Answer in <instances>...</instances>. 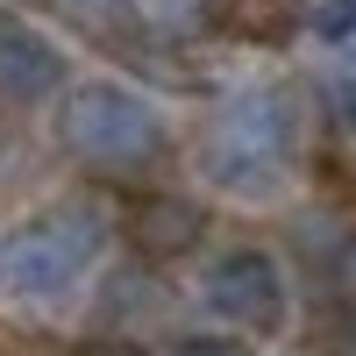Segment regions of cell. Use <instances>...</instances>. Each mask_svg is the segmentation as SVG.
<instances>
[{
    "instance_id": "obj_9",
    "label": "cell",
    "mask_w": 356,
    "mask_h": 356,
    "mask_svg": "<svg viewBox=\"0 0 356 356\" xmlns=\"http://www.w3.org/2000/svg\"><path fill=\"white\" fill-rule=\"evenodd\" d=\"M300 29L321 50H349L356 43V0H300Z\"/></svg>"
},
{
    "instance_id": "obj_1",
    "label": "cell",
    "mask_w": 356,
    "mask_h": 356,
    "mask_svg": "<svg viewBox=\"0 0 356 356\" xmlns=\"http://www.w3.org/2000/svg\"><path fill=\"white\" fill-rule=\"evenodd\" d=\"M292 150H300V114L271 86H243L228 93L214 129L200 136V178L228 200H271L292 178Z\"/></svg>"
},
{
    "instance_id": "obj_13",
    "label": "cell",
    "mask_w": 356,
    "mask_h": 356,
    "mask_svg": "<svg viewBox=\"0 0 356 356\" xmlns=\"http://www.w3.org/2000/svg\"><path fill=\"white\" fill-rule=\"evenodd\" d=\"M43 8H65V0H43Z\"/></svg>"
},
{
    "instance_id": "obj_2",
    "label": "cell",
    "mask_w": 356,
    "mask_h": 356,
    "mask_svg": "<svg viewBox=\"0 0 356 356\" xmlns=\"http://www.w3.org/2000/svg\"><path fill=\"white\" fill-rule=\"evenodd\" d=\"M100 250H107V214H93L86 200L43 207L22 228H8V243H0V292L29 314L65 307L86 285V271L100 264Z\"/></svg>"
},
{
    "instance_id": "obj_8",
    "label": "cell",
    "mask_w": 356,
    "mask_h": 356,
    "mask_svg": "<svg viewBox=\"0 0 356 356\" xmlns=\"http://www.w3.org/2000/svg\"><path fill=\"white\" fill-rule=\"evenodd\" d=\"M221 22L243 43H278L300 29V0H221Z\"/></svg>"
},
{
    "instance_id": "obj_10",
    "label": "cell",
    "mask_w": 356,
    "mask_h": 356,
    "mask_svg": "<svg viewBox=\"0 0 356 356\" xmlns=\"http://www.w3.org/2000/svg\"><path fill=\"white\" fill-rule=\"evenodd\" d=\"M321 100H328V122H335L342 136H356V43L335 50L328 79H321Z\"/></svg>"
},
{
    "instance_id": "obj_12",
    "label": "cell",
    "mask_w": 356,
    "mask_h": 356,
    "mask_svg": "<svg viewBox=\"0 0 356 356\" xmlns=\"http://www.w3.org/2000/svg\"><path fill=\"white\" fill-rule=\"evenodd\" d=\"M86 356H143V349H136V342H93Z\"/></svg>"
},
{
    "instance_id": "obj_11",
    "label": "cell",
    "mask_w": 356,
    "mask_h": 356,
    "mask_svg": "<svg viewBox=\"0 0 356 356\" xmlns=\"http://www.w3.org/2000/svg\"><path fill=\"white\" fill-rule=\"evenodd\" d=\"M171 356H243V342H228V335H193V342H178Z\"/></svg>"
},
{
    "instance_id": "obj_4",
    "label": "cell",
    "mask_w": 356,
    "mask_h": 356,
    "mask_svg": "<svg viewBox=\"0 0 356 356\" xmlns=\"http://www.w3.org/2000/svg\"><path fill=\"white\" fill-rule=\"evenodd\" d=\"M200 307L243 335H271L285 321V271L264 250H221L200 278Z\"/></svg>"
},
{
    "instance_id": "obj_5",
    "label": "cell",
    "mask_w": 356,
    "mask_h": 356,
    "mask_svg": "<svg viewBox=\"0 0 356 356\" xmlns=\"http://www.w3.org/2000/svg\"><path fill=\"white\" fill-rule=\"evenodd\" d=\"M50 93H65V50H57L43 29L0 15V100L36 107Z\"/></svg>"
},
{
    "instance_id": "obj_6",
    "label": "cell",
    "mask_w": 356,
    "mask_h": 356,
    "mask_svg": "<svg viewBox=\"0 0 356 356\" xmlns=\"http://www.w3.org/2000/svg\"><path fill=\"white\" fill-rule=\"evenodd\" d=\"M200 235H207V214H200L193 200H178V193H143V200L129 207V243L150 257V264L186 257Z\"/></svg>"
},
{
    "instance_id": "obj_7",
    "label": "cell",
    "mask_w": 356,
    "mask_h": 356,
    "mask_svg": "<svg viewBox=\"0 0 356 356\" xmlns=\"http://www.w3.org/2000/svg\"><path fill=\"white\" fill-rule=\"evenodd\" d=\"M221 22V0H136V29L150 43H200L207 29Z\"/></svg>"
},
{
    "instance_id": "obj_3",
    "label": "cell",
    "mask_w": 356,
    "mask_h": 356,
    "mask_svg": "<svg viewBox=\"0 0 356 356\" xmlns=\"http://www.w3.org/2000/svg\"><path fill=\"white\" fill-rule=\"evenodd\" d=\"M57 143L100 178H129L164 157V114L150 93H136L122 79H79L57 100Z\"/></svg>"
}]
</instances>
